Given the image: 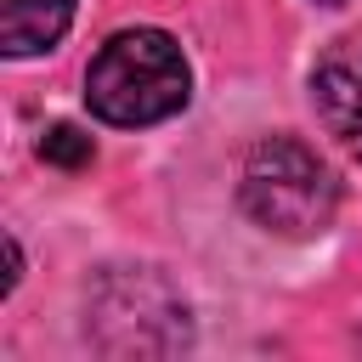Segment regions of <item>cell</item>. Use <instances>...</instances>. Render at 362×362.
<instances>
[{
    "instance_id": "5b68a950",
    "label": "cell",
    "mask_w": 362,
    "mask_h": 362,
    "mask_svg": "<svg viewBox=\"0 0 362 362\" xmlns=\"http://www.w3.org/2000/svg\"><path fill=\"white\" fill-rule=\"evenodd\" d=\"M74 23V0H6V23H0V40H6V57H34V51H51Z\"/></svg>"
},
{
    "instance_id": "8992f818",
    "label": "cell",
    "mask_w": 362,
    "mask_h": 362,
    "mask_svg": "<svg viewBox=\"0 0 362 362\" xmlns=\"http://www.w3.org/2000/svg\"><path fill=\"white\" fill-rule=\"evenodd\" d=\"M90 136H79L74 124H51L45 130V141H40V158H51V164H62V170H79V164H90Z\"/></svg>"
},
{
    "instance_id": "52a82bcc",
    "label": "cell",
    "mask_w": 362,
    "mask_h": 362,
    "mask_svg": "<svg viewBox=\"0 0 362 362\" xmlns=\"http://www.w3.org/2000/svg\"><path fill=\"white\" fill-rule=\"evenodd\" d=\"M328 6H334V0H328Z\"/></svg>"
},
{
    "instance_id": "6da1fadb",
    "label": "cell",
    "mask_w": 362,
    "mask_h": 362,
    "mask_svg": "<svg viewBox=\"0 0 362 362\" xmlns=\"http://www.w3.org/2000/svg\"><path fill=\"white\" fill-rule=\"evenodd\" d=\"M187 96H192V68L164 28H119L90 57V74H85L90 113L124 130L181 113Z\"/></svg>"
},
{
    "instance_id": "3957f363",
    "label": "cell",
    "mask_w": 362,
    "mask_h": 362,
    "mask_svg": "<svg viewBox=\"0 0 362 362\" xmlns=\"http://www.w3.org/2000/svg\"><path fill=\"white\" fill-rule=\"evenodd\" d=\"M90 328H96V345L124 328L107 351L113 356H147V351H181L187 345V305L153 277V272H113L96 300H90Z\"/></svg>"
},
{
    "instance_id": "7a4b0ae2",
    "label": "cell",
    "mask_w": 362,
    "mask_h": 362,
    "mask_svg": "<svg viewBox=\"0 0 362 362\" xmlns=\"http://www.w3.org/2000/svg\"><path fill=\"white\" fill-rule=\"evenodd\" d=\"M238 198H243V209H249L255 226H266L277 238H311V232H322L334 221L339 181H334V170L305 141L266 136L243 158Z\"/></svg>"
},
{
    "instance_id": "277c9868",
    "label": "cell",
    "mask_w": 362,
    "mask_h": 362,
    "mask_svg": "<svg viewBox=\"0 0 362 362\" xmlns=\"http://www.w3.org/2000/svg\"><path fill=\"white\" fill-rule=\"evenodd\" d=\"M311 102L322 130L362 158V34H345L322 51V62L311 68Z\"/></svg>"
}]
</instances>
